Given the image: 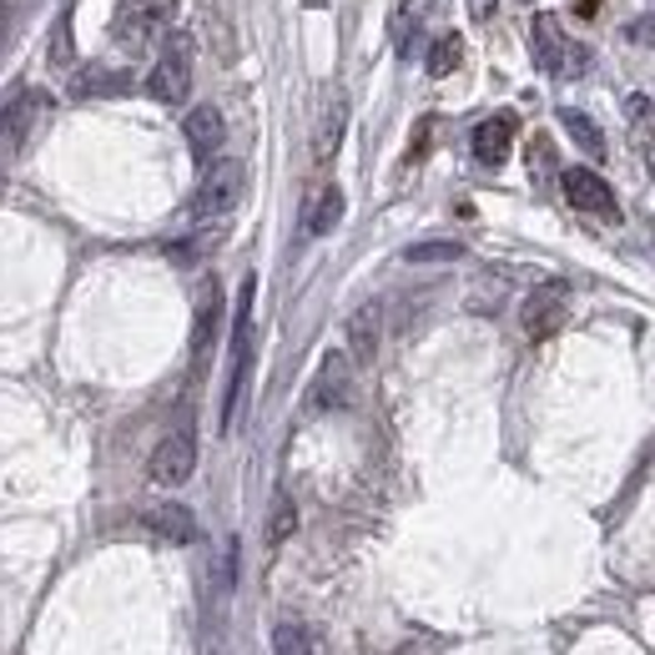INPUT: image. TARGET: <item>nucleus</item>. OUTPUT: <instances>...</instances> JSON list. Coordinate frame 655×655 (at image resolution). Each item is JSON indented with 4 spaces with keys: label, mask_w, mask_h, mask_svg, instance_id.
Masks as SVG:
<instances>
[{
    "label": "nucleus",
    "mask_w": 655,
    "mask_h": 655,
    "mask_svg": "<svg viewBox=\"0 0 655 655\" xmlns=\"http://www.w3.org/2000/svg\"><path fill=\"white\" fill-rule=\"evenodd\" d=\"M252 298L258 283H242L238 293V318H232V363H228V389H222V434H232L242 419V399H248V379H252Z\"/></svg>",
    "instance_id": "obj_1"
},
{
    "label": "nucleus",
    "mask_w": 655,
    "mask_h": 655,
    "mask_svg": "<svg viewBox=\"0 0 655 655\" xmlns=\"http://www.w3.org/2000/svg\"><path fill=\"white\" fill-rule=\"evenodd\" d=\"M242 192H248V172H242V162H212L208 172H202V182H196L192 218L196 222L228 218V212L242 202Z\"/></svg>",
    "instance_id": "obj_2"
},
{
    "label": "nucleus",
    "mask_w": 655,
    "mask_h": 655,
    "mask_svg": "<svg viewBox=\"0 0 655 655\" xmlns=\"http://www.w3.org/2000/svg\"><path fill=\"white\" fill-rule=\"evenodd\" d=\"M192 91V46L177 36L162 46V56L147 71V97L162 101V107H182V97Z\"/></svg>",
    "instance_id": "obj_3"
},
{
    "label": "nucleus",
    "mask_w": 655,
    "mask_h": 655,
    "mask_svg": "<svg viewBox=\"0 0 655 655\" xmlns=\"http://www.w3.org/2000/svg\"><path fill=\"white\" fill-rule=\"evenodd\" d=\"M565 313H570V288H565V283H540L535 293H530V298L520 303V328H524V339H535V343L555 339L560 323H565Z\"/></svg>",
    "instance_id": "obj_4"
},
{
    "label": "nucleus",
    "mask_w": 655,
    "mask_h": 655,
    "mask_svg": "<svg viewBox=\"0 0 655 655\" xmlns=\"http://www.w3.org/2000/svg\"><path fill=\"white\" fill-rule=\"evenodd\" d=\"M535 61L550 77H575V71H585V51L560 31V21L550 11L535 16Z\"/></svg>",
    "instance_id": "obj_5"
},
{
    "label": "nucleus",
    "mask_w": 655,
    "mask_h": 655,
    "mask_svg": "<svg viewBox=\"0 0 655 655\" xmlns=\"http://www.w3.org/2000/svg\"><path fill=\"white\" fill-rule=\"evenodd\" d=\"M177 16V0H117V36L127 46H147Z\"/></svg>",
    "instance_id": "obj_6"
},
{
    "label": "nucleus",
    "mask_w": 655,
    "mask_h": 655,
    "mask_svg": "<svg viewBox=\"0 0 655 655\" xmlns=\"http://www.w3.org/2000/svg\"><path fill=\"white\" fill-rule=\"evenodd\" d=\"M196 470V439L192 429H172V434L162 439V444L152 449V464H147V474H152V484H162V490H177V484H187Z\"/></svg>",
    "instance_id": "obj_7"
},
{
    "label": "nucleus",
    "mask_w": 655,
    "mask_h": 655,
    "mask_svg": "<svg viewBox=\"0 0 655 655\" xmlns=\"http://www.w3.org/2000/svg\"><path fill=\"white\" fill-rule=\"evenodd\" d=\"M560 187H565V202L575 212H590V218H605V222L621 218L611 182H605V177H595L590 167H565V172H560Z\"/></svg>",
    "instance_id": "obj_8"
},
{
    "label": "nucleus",
    "mask_w": 655,
    "mask_h": 655,
    "mask_svg": "<svg viewBox=\"0 0 655 655\" xmlns=\"http://www.w3.org/2000/svg\"><path fill=\"white\" fill-rule=\"evenodd\" d=\"M353 393V369L343 353H328L323 363H318V379L313 389H308V409H318V414H333V409L349 404Z\"/></svg>",
    "instance_id": "obj_9"
},
{
    "label": "nucleus",
    "mask_w": 655,
    "mask_h": 655,
    "mask_svg": "<svg viewBox=\"0 0 655 655\" xmlns=\"http://www.w3.org/2000/svg\"><path fill=\"white\" fill-rule=\"evenodd\" d=\"M41 107H46L41 91H16V97L6 101V111H0V157L21 152V142L31 137L36 117H41Z\"/></svg>",
    "instance_id": "obj_10"
},
{
    "label": "nucleus",
    "mask_w": 655,
    "mask_h": 655,
    "mask_svg": "<svg viewBox=\"0 0 655 655\" xmlns=\"http://www.w3.org/2000/svg\"><path fill=\"white\" fill-rule=\"evenodd\" d=\"M514 131H520V121H514L510 111H500V117L480 121V127H474V137H470L474 162H484V167H504V157H510V147H514Z\"/></svg>",
    "instance_id": "obj_11"
},
{
    "label": "nucleus",
    "mask_w": 655,
    "mask_h": 655,
    "mask_svg": "<svg viewBox=\"0 0 655 655\" xmlns=\"http://www.w3.org/2000/svg\"><path fill=\"white\" fill-rule=\"evenodd\" d=\"M218 323H222V293H218V283H202L196 318H192V363L196 369H208L212 343H218Z\"/></svg>",
    "instance_id": "obj_12"
},
{
    "label": "nucleus",
    "mask_w": 655,
    "mask_h": 655,
    "mask_svg": "<svg viewBox=\"0 0 655 655\" xmlns=\"http://www.w3.org/2000/svg\"><path fill=\"white\" fill-rule=\"evenodd\" d=\"M182 137L187 147H192L196 162H208L212 152H222V137H228V121H222L218 107H192L182 121Z\"/></svg>",
    "instance_id": "obj_13"
},
{
    "label": "nucleus",
    "mask_w": 655,
    "mask_h": 655,
    "mask_svg": "<svg viewBox=\"0 0 655 655\" xmlns=\"http://www.w3.org/2000/svg\"><path fill=\"white\" fill-rule=\"evenodd\" d=\"M142 524L152 530L157 540H167V545H192L196 540V514L187 510V504H177V500L152 504V510L142 514Z\"/></svg>",
    "instance_id": "obj_14"
},
{
    "label": "nucleus",
    "mask_w": 655,
    "mask_h": 655,
    "mask_svg": "<svg viewBox=\"0 0 655 655\" xmlns=\"http://www.w3.org/2000/svg\"><path fill=\"white\" fill-rule=\"evenodd\" d=\"M343 187H323V192L308 202V218H303V228H308V238H328V232L339 228L343 222Z\"/></svg>",
    "instance_id": "obj_15"
},
{
    "label": "nucleus",
    "mask_w": 655,
    "mask_h": 655,
    "mask_svg": "<svg viewBox=\"0 0 655 655\" xmlns=\"http://www.w3.org/2000/svg\"><path fill=\"white\" fill-rule=\"evenodd\" d=\"M383 313H379V308H359V313H353L349 318V353H353V359H359V363H369L373 359V353H379V333H383Z\"/></svg>",
    "instance_id": "obj_16"
},
{
    "label": "nucleus",
    "mask_w": 655,
    "mask_h": 655,
    "mask_svg": "<svg viewBox=\"0 0 655 655\" xmlns=\"http://www.w3.org/2000/svg\"><path fill=\"white\" fill-rule=\"evenodd\" d=\"M131 81L121 77V71H101V66H87L77 81H71V97L77 101H91V97H117V91H127Z\"/></svg>",
    "instance_id": "obj_17"
},
{
    "label": "nucleus",
    "mask_w": 655,
    "mask_h": 655,
    "mask_svg": "<svg viewBox=\"0 0 655 655\" xmlns=\"http://www.w3.org/2000/svg\"><path fill=\"white\" fill-rule=\"evenodd\" d=\"M560 127H565L570 137H575V147H580L585 157H601V162H605V137H601V127H595V121H590L585 111L565 107V111H560Z\"/></svg>",
    "instance_id": "obj_18"
},
{
    "label": "nucleus",
    "mask_w": 655,
    "mask_h": 655,
    "mask_svg": "<svg viewBox=\"0 0 655 655\" xmlns=\"http://www.w3.org/2000/svg\"><path fill=\"white\" fill-rule=\"evenodd\" d=\"M273 655H323V645H318V635L308 625L283 621L273 625Z\"/></svg>",
    "instance_id": "obj_19"
},
{
    "label": "nucleus",
    "mask_w": 655,
    "mask_h": 655,
    "mask_svg": "<svg viewBox=\"0 0 655 655\" xmlns=\"http://www.w3.org/2000/svg\"><path fill=\"white\" fill-rule=\"evenodd\" d=\"M343 127H349V107H343V101H333V107H328V117H323V127H318V142H313V157H318V162H328V157L339 152Z\"/></svg>",
    "instance_id": "obj_20"
},
{
    "label": "nucleus",
    "mask_w": 655,
    "mask_h": 655,
    "mask_svg": "<svg viewBox=\"0 0 655 655\" xmlns=\"http://www.w3.org/2000/svg\"><path fill=\"white\" fill-rule=\"evenodd\" d=\"M458 61H464V36L458 31H444L434 46H429V77H449Z\"/></svg>",
    "instance_id": "obj_21"
},
{
    "label": "nucleus",
    "mask_w": 655,
    "mask_h": 655,
    "mask_svg": "<svg viewBox=\"0 0 655 655\" xmlns=\"http://www.w3.org/2000/svg\"><path fill=\"white\" fill-rule=\"evenodd\" d=\"M625 117L635 127V142H645L655 152V101L651 97H625Z\"/></svg>",
    "instance_id": "obj_22"
},
{
    "label": "nucleus",
    "mask_w": 655,
    "mask_h": 655,
    "mask_svg": "<svg viewBox=\"0 0 655 655\" xmlns=\"http://www.w3.org/2000/svg\"><path fill=\"white\" fill-rule=\"evenodd\" d=\"M298 530V504L288 500V494H278L273 500V520H268V545H288Z\"/></svg>",
    "instance_id": "obj_23"
},
{
    "label": "nucleus",
    "mask_w": 655,
    "mask_h": 655,
    "mask_svg": "<svg viewBox=\"0 0 655 655\" xmlns=\"http://www.w3.org/2000/svg\"><path fill=\"white\" fill-rule=\"evenodd\" d=\"M404 258L409 262H454V258H464V248L458 242H414Z\"/></svg>",
    "instance_id": "obj_24"
},
{
    "label": "nucleus",
    "mask_w": 655,
    "mask_h": 655,
    "mask_svg": "<svg viewBox=\"0 0 655 655\" xmlns=\"http://www.w3.org/2000/svg\"><path fill=\"white\" fill-rule=\"evenodd\" d=\"M429 131H434V121H419V127H414V147H409V162H419V157L429 152Z\"/></svg>",
    "instance_id": "obj_25"
},
{
    "label": "nucleus",
    "mask_w": 655,
    "mask_h": 655,
    "mask_svg": "<svg viewBox=\"0 0 655 655\" xmlns=\"http://www.w3.org/2000/svg\"><path fill=\"white\" fill-rule=\"evenodd\" d=\"M625 41H645V46H655V21H631V26H625Z\"/></svg>",
    "instance_id": "obj_26"
},
{
    "label": "nucleus",
    "mask_w": 655,
    "mask_h": 655,
    "mask_svg": "<svg viewBox=\"0 0 655 655\" xmlns=\"http://www.w3.org/2000/svg\"><path fill=\"white\" fill-rule=\"evenodd\" d=\"M494 6H500V0H470V11H474V21H490V16H494Z\"/></svg>",
    "instance_id": "obj_27"
},
{
    "label": "nucleus",
    "mask_w": 655,
    "mask_h": 655,
    "mask_svg": "<svg viewBox=\"0 0 655 655\" xmlns=\"http://www.w3.org/2000/svg\"><path fill=\"white\" fill-rule=\"evenodd\" d=\"M575 11H580V16H585V21H590V16H595V0H575Z\"/></svg>",
    "instance_id": "obj_28"
},
{
    "label": "nucleus",
    "mask_w": 655,
    "mask_h": 655,
    "mask_svg": "<svg viewBox=\"0 0 655 655\" xmlns=\"http://www.w3.org/2000/svg\"><path fill=\"white\" fill-rule=\"evenodd\" d=\"M651 172H655V152H651Z\"/></svg>",
    "instance_id": "obj_29"
}]
</instances>
